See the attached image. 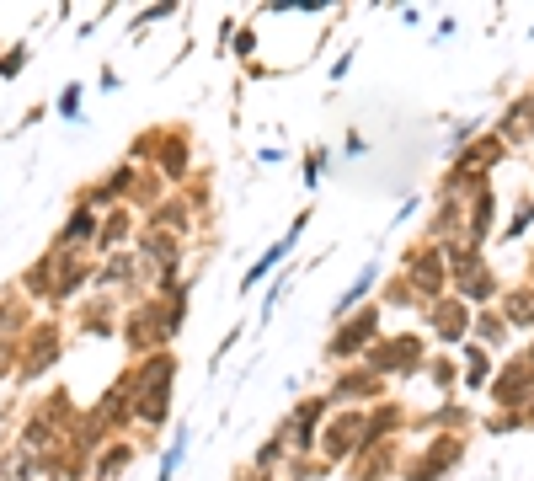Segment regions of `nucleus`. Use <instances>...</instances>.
I'll list each match as a JSON object with an SVG mask.
<instances>
[{
	"mask_svg": "<svg viewBox=\"0 0 534 481\" xmlns=\"http://www.w3.org/2000/svg\"><path fill=\"white\" fill-rule=\"evenodd\" d=\"M129 385H134V423L166 428V417H171V385H177V353H171V348L145 353V359L129 369Z\"/></svg>",
	"mask_w": 534,
	"mask_h": 481,
	"instance_id": "nucleus-1",
	"label": "nucleus"
},
{
	"mask_svg": "<svg viewBox=\"0 0 534 481\" xmlns=\"http://www.w3.org/2000/svg\"><path fill=\"white\" fill-rule=\"evenodd\" d=\"M364 412L369 407H337V412H326V423H321V439H316V460L332 471V465H348L358 449L369 444V423H364Z\"/></svg>",
	"mask_w": 534,
	"mask_h": 481,
	"instance_id": "nucleus-2",
	"label": "nucleus"
},
{
	"mask_svg": "<svg viewBox=\"0 0 534 481\" xmlns=\"http://www.w3.org/2000/svg\"><path fill=\"white\" fill-rule=\"evenodd\" d=\"M380 321H385V310L380 305H364V310H353L348 321H337L332 337H326V359L332 364H364V353L380 343Z\"/></svg>",
	"mask_w": 534,
	"mask_h": 481,
	"instance_id": "nucleus-3",
	"label": "nucleus"
},
{
	"mask_svg": "<svg viewBox=\"0 0 534 481\" xmlns=\"http://www.w3.org/2000/svg\"><path fill=\"white\" fill-rule=\"evenodd\" d=\"M428 364V337L422 332H401V337H380L369 353H364V369L380 380H406Z\"/></svg>",
	"mask_w": 534,
	"mask_h": 481,
	"instance_id": "nucleus-4",
	"label": "nucleus"
},
{
	"mask_svg": "<svg viewBox=\"0 0 534 481\" xmlns=\"http://www.w3.org/2000/svg\"><path fill=\"white\" fill-rule=\"evenodd\" d=\"M401 278L412 284V294H417L422 305L444 300V294H449V262H444V246L417 241L412 252H401Z\"/></svg>",
	"mask_w": 534,
	"mask_h": 481,
	"instance_id": "nucleus-5",
	"label": "nucleus"
},
{
	"mask_svg": "<svg viewBox=\"0 0 534 481\" xmlns=\"http://www.w3.org/2000/svg\"><path fill=\"white\" fill-rule=\"evenodd\" d=\"M492 407L497 412H524L529 401H534V348L524 353H513L502 369H492Z\"/></svg>",
	"mask_w": 534,
	"mask_h": 481,
	"instance_id": "nucleus-6",
	"label": "nucleus"
},
{
	"mask_svg": "<svg viewBox=\"0 0 534 481\" xmlns=\"http://www.w3.org/2000/svg\"><path fill=\"white\" fill-rule=\"evenodd\" d=\"M326 412H332V401H326V396L294 401V412L278 423V433H284V444H289V460H310V455H316V439H321Z\"/></svg>",
	"mask_w": 534,
	"mask_h": 481,
	"instance_id": "nucleus-7",
	"label": "nucleus"
},
{
	"mask_svg": "<svg viewBox=\"0 0 534 481\" xmlns=\"http://www.w3.org/2000/svg\"><path fill=\"white\" fill-rule=\"evenodd\" d=\"M460 460H465V433H433V444L401 465V481H444Z\"/></svg>",
	"mask_w": 534,
	"mask_h": 481,
	"instance_id": "nucleus-8",
	"label": "nucleus"
},
{
	"mask_svg": "<svg viewBox=\"0 0 534 481\" xmlns=\"http://www.w3.org/2000/svg\"><path fill=\"white\" fill-rule=\"evenodd\" d=\"M422 310H428V327H433V337H438V353L470 343V316H476V310H470L465 300L444 294V300H433V305H422Z\"/></svg>",
	"mask_w": 534,
	"mask_h": 481,
	"instance_id": "nucleus-9",
	"label": "nucleus"
},
{
	"mask_svg": "<svg viewBox=\"0 0 534 481\" xmlns=\"http://www.w3.org/2000/svg\"><path fill=\"white\" fill-rule=\"evenodd\" d=\"M380 396H385V380L369 375L364 364H348V369L337 375V385L326 391V401H332V407H374Z\"/></svg>",
	"mask_w": 534,
	"mask_h": 481,
	"instance_id": "nucleus-10",
	"label": "nucleus"
},
{
	"mask_svg": "<svg viewBox=\"0 0 534 481\" xmlns=\"http://www.w3.org/2000/svg\"><path fill=\"white\" fill-rule=\"evenodd\" d=\"M492 220H497V193H492V182L486 188H476L465 198V225H460V241L470 246V252H481L486 236H492Z\"/></svg>",
	"mask_w": 534,
	"mask_h": 481,
	"instance_id": "nucleus-11",
	"label": "nucleus"
},
{
	"mask_svg": "<svg viewBox=\"0 0 534 481\" xmlns=\"http://www.w3.org/2000/svg\"><path fill=\"white\" fill-rule=\"evenodd\" d=\"M502 139V150H513V145H534V102H529V91H518V97L502 107V118H497V129Z\"/></svg>",
	"mask_w": 534,
	"mask_h": 481,
	"instance_id": "nucleus-12",
	"label": "nucleus"
},
{
	"mask_svg": "<svg viewBox=\"0 0 534 481\" xmlns=\"http://www.w3.org/2000/svg\"><path fill=\"white\" fill-rule=\"evenodd\" d=\"M396 460H401V444L396 439L364 444L353 455V481H385V476H396Z\"/></svg>",
	"mask_w": 534,
	"mask_h": 481,
	"instance_id": "nucleus-13",
	"label": "nucleus"
},
{
	"mask_svg": "<svg viewBox=\"0 0 534 481\" xmlns=\"http://www.w3.org/2000/svg\"><path fill=\"white\" fill-rule=\"evenodd\" d=\"M497 316L508 321V332H529L534 337V284H529V278L497 294Z\"/></svg>",
	"mask_w": 534,
	"mask_h": 481,
	"instance_id": "nucleus-14",
	"label": "nucleus"
},
{
	"mask_svg": "<svg viewBox=\"0 0 534 481\" xmlns=\"http://www.w3.org/2000/svg\"><path fill=\"white\" fill-rule=\"evenodd\" d=\"M97 230H102V214L86 209V204H75V214L65 220V230L54 236V252H59V257H75L86 241H97Z\"/></svg>",
	"mask_w": 534,
	"mask_h": 481,
	"instance_id": "nucleus-15",
	"label": "nucleus"
},
{
	"mask_svg": "<svg viewBox=\"0 0 534 481\" xmlns=\"http://www.w3.org/2000/svg\"><path fill=\"white\" fill-rule=\"evenodd\" d=\"M86 284H91V262H81V257H59V252H54V289H49V305H70Z\"/></svg>",
	"mask_w": 534,
	"mask_h": 481,
	"instance_id": "nucleus-16",
	"label": "nucleus"
},
{
	"mask_svg": "<svg viewBox=\"0 0 534 481\" xmlns=\"http://www.w3.org/2000/svg\"><path fill=\"white\" fill-rule=\"evenodd\" d=\"M150 172L166 177V182H182V172H187V134L182 129H161V145H155Z\"/></svg>",
	"mask_w": 534,
	"mask_h": 481,
	"instance_id": "nucleus-17",
	"label": "nucleus"
},
{
	"mask_svg": "<svg viewBox=\"0 0 534 481\" xmlns=\"http://www.w3.org/2000/svg\"><path fill=\"white\" fill-rule=\"evenodd\" d=\"M139 284V257L134 252H107L102 268H91V289H134Z\"/></svg>",
	"mask_w": 534,
	"mask_h": 481,
	"instance_id": "nucleus-18",
	"label": "nucleus"
},
{
	"mask_svg": "<svg viewBox=\"0 0 534 481\" xmlns=\"http://www.w3.org/2000/svg\"><path fill=\"white\" fill-rule=\"evenodd\" d=\"M374 284H380V262H364V273H358L353 284H348V289L337 294V305H332V327H337V321H348L353 310H364V305H369Z\"/></svg>",
	"mask_w": 534,
	"mask_h": 481,
	"instance_id": "nucleus-19",
	"label": "nucleus"
},
{
	"mask_svg": "<svg viewBox=\"0 0 534 481\" xmlns=\"http://www.w3.org/2000/svg\"><path fill=\"white\" fill-rule=\"evenodd\" d=\"M27 348H33V353H27V359H17V380H22V385H27V380H38L43 369H54V364H59V332H54V327H43Z\"/></svg>",
	"mask_w": 534,
	"mask_h": 481,
	"instance_id": "nucleus-20",
	"label": "nucleus"
},
{
	"mask_svg": "<svg viewBox=\"0 0 534 481\" xmlns=\"http://www.w3.org/2000/svg\"><path fill=\"white\" fill-rule=\"evenodd\" d=\"M470 343L486 348V353H502V348L513 343V332H508V321L497 316V305H486V310H476V316H470Z\"/></svg>",
	"mask_w": 534,
	"mask_h": 481,
	"instance_id": "nucleus-21",
	"label": "nucleus"
},
{
	"mask_svg": "<svg viewBox=\"0 0 534 481\" xmlns=\"http://www.w3.org/2000/svg\"><path fill=\"white\" fill-rule=\"evenodd\" d=\"M134 209L129 204H118V209H107L102 214V230H97V246H102V252H123V241H129L134 236Z\"/></svg>",
	"mask_w": 534,
	"mask_h": 481,
	"instance_id": "nucleus-22",
	"label": "nucleus"
},
{
	"mask_svg": "<svg viewBox=\"0 0 534 481\" xmlns=\"http://www.w3.org/2000/svg\"><path fill=\"white\" fill-rule=\"evenodd\" d=\"M134 455H139L134 439H113V444H107L97 460H91V476H97V481H118V476L134 465Z\"/></svg>",
	"mask_w": 534,
	"mask_h": 481,
	"instance_id": "nucleus-23",
	"label": "nucleus"
},
{
	"mask_svg": "<svg viewBox=\"0 0 534 481\" xmlns=\"http://www.w3.org/2000/svg\"><path fill=\"white\" fill-rule=\"evenodd\" d=\"M289 252H294V246H289L284 236H278V241H273V246H267V252H262L257 262H251V268H246V273H241V294H251V289H257V284H262V278H273V273H278V268H284V262H289Z\"/></svg>",
	"mask_w": 534,
	"mask_h": 481,
	"instance_id": "nucleus-24",
	"label": "nucleus"
},
{
	"mask_svg": "<svg viewBox=\"0 0 534 481\" xmlns=\"http://www.w3.org/2000/svg\"><path fill=\"white\" fill-rule=\"evenodd\" d=\"M460 353H465V375H460V385H465V391H486V380H492V353L476 348V343H460Z\"/></svg>",
	"mask_w": 534,
	"mask_h": 481,
	"instance_id": "nucleus-25",
	"label": "nucleus"
},
{
	"mask_svg": "<svg viewBox=\"0 0 534 481\" xmlns=\"http://www.w3.org/2000/svg\"><path fill=\"white\" fill-rule=\"evenodd\" d=\"M534 230V198H529V188L518 193V204H513V220L497 230V246H513V241H524Z\"/></svg>",
	"mask_w": 534,
	"mask_h": 481,
	"instance_id": "nucleus-26",
	"label": "nucleus"
},
{
	"mask_svg": "<svg viewBox=\"0 0 534 481\" xmlns=\"http://www.w3.org/2000/svg\"><path fill=\"white\" fill-rule=\"evenodd\" d=\"M81 332H91V337H113V332H118V310H113V300H91V305L81 310Z\"/></svg>",
	"mask_w": 534,
	"mask_h": 481,
	"instance_id": "nucleus-27",
	"label": "nucleus"
},
{
	"mask_svg": "<svg viewBox=\"0 0 534 481\" xmlns=\"http://www.w3.org/2000/svg\"><path fill=\"white\" fill-rule=\"evenodd\" d=\"M422 369H428V380L438 385V391H454V385H460V364H454L449 353H428V364H422Z\"/></svg>",
	"mask_w": 534,
	"mask_h": 481,
	"instance_id": "nucleus-28",
	"label": "nucleus"
},
{
	"mask_svg": "<svg viewBox=\"0 0 534 481\" xmlns=\"http://www.w3.org/2000/svg\"><path fill=\"white\" fill-rule=\"evenodd\" d=\"M33 471H38V455H27L22 444L0 460V481H33Z\"/></svg>",
	"mask_w": 534,
	"mask_h": 481,
	"instance_id": "nucleus-29",
	"label": "nucleus"
},
{
	"mask_svg": "<svg viewBox=\"0 0 534 481\" xmlns=\"http://www.w3.org/2000/svg\"><path fill=\"white\" fill-rule=\"evenodd\" d=\"M289 460V444H284V433H273V439H267L257 455H251V471H267L273 476V465H284Z\"/></svg>",
	"mask_w": 534,
	"mask_h": 481,
	"instance_id": "nucleus-30",
	"label": "nucleus"
},
{
	"mask_svg": "<svg viewBox=\"0 0 534 481\" xmlns=\"http://www.w3.org/2000/svg\"><path fill=\"white\" fill-rule=\"evenodd\" d=\"M187 444H193V428H182L177 439H171V449L161 455V471H155V481H177V465H182V455H187Z\"/></svg>",
	"mask_w": 534,
	"mask_h": 481,
	"instance_id": "nucleus-31",
	"label": "nucleus"
},
{
	"mask_svg": "<svg viewBox=\"0 0 534 481\" xmlns=\"http://www.w3.org/2000/svg\"><path fill=\"white\" fill-rule=\"evenodd\" d=\"M22 289H27V294H38V300H49V289H54V252H49V257H38V268L22 278Z\"/></svg>",
	"mask_w": 534,
	"mask_h": 481,
	"instance_id": "nucleus-32",
	"label": "nucleus"
},
{
	"mask_svg": "<svg viewBox=\"0 0 534 481\" xmlns=\"http://www.w3.org/2000/svg\"><path fill=\"white\" fill-rule=\"evenodd\" d=\"M412 300H417V294H412V284H406V278L396 273V278H390V284H385V300H374V305H380V310H406Z\"/></svg>",
	"mask_w": 534,
	"mask_h": 481,
	"instance_id": "nucleus-33",
	"label": "nucleus"
},
{
	"mask_svg": "<svg viewBox=\"0 0 534 481\" xmlns=\"http://www.w3.org/2000/svg\"><path fill=\"white\" fill-rule=\"evenodd\" d=\"M166 17H177V0H161V6H145V11H139V17L129 22V33L139 38V33H145V27H155V22H166Z\"/></svg>",
	"mask_w": 534,
	"mask_h": 481,
	"instance_id": "nucleus-34",
	"label": "nucleus"
},
{
	"mask_svg": "<svg viewBox=\"0 0 534 481\" xmlns=\"http://www.w3.org/2000/svg\"><path fill=\"white\" fill-rule=\"evenodd\" d=\"M300 182H305V193H316L321 188V172H326V150H305V166H300Z\"/></svg>",
	"mask_w": 534,
	"mask_h": 481,
	"instance_id": "nucleus-35",
	"label": "nucleus"
},
{
	"mask_svg": "<svg viewBox=\"0 0 534 481\" xmlns=\"http://www.w3.org/2000/svg\"><path fill=\"white\" fill-rule=\"evenodd\" d=\"M230 43H235V59H251V54H257V22H241Z\"/></svg>",
	"mask_w": 534,
	"mask_h": 481,
	"instance_id": "nucleus-36",
	"label": "nucleus"
},
{
	"mask_svg": "<svg viewBox=\"0 0 534 481\" xmlns=\"http://www.w3.org/2000/svg\"><path fill=\"white\" fill-rule=\"evenodd\" d=\"M22 70H27V49L17 43V49H11V54H0V81H17Z\"/></svg>",
	"mask_w": 534,
	"mask_h": 481,
	"instance_id": "nucleus-37",
	"label": "nucleus"
},
{
	"mask_svg": "<svg viewBox=\"0 0 534 481\" xmlns=\"http://www.w3.org/2000/svg\"><path fill=\"white\" fill-rule=\"evenodd\" d=\"M81 91H86V86H75V81L59 91V102H54V107H59V118H81Z\"/></svg>",
	"mask_w": 534,
	"mask_h": 481,
	"instance_id": "nucleus-38",
	"label": "nucleus"
},
{
	"mask_svg": "<svg viewBox=\"0 0 534 481\" xmlns=\"http://www.w3.org/2000/svg\"><path fill=\"white\" fill-rule=\"evenodd\" d=\"M284 294H289V278H278V284L267 289V300H262V316H257V321H273V310L284 305Z\"/></svg>",
	"mask_w": 534,
	"mask_h": 481,
	"instance_id": "nucleus-39",
	"label": "nucleus"
},
{
	"mask_svg": "<svg viewBox=\"0 0 534 481\" xmlns=\"http://www.w3.org/2000/svg\"><path fill=\"white\" fill-rule=\"evenodd\" d=\"M513 428H524V417H518V412H497V417H486V433H513Z\"/></svg>",
	"mask_w": 534,
	"mask_h": 481,
	"instance_id": "nucleus-40",
	"label": "nucleus"
},
{
	"mask_svg": "<svg viewBox=\"0 0 534 481\" xmlns=\"http://www.w3.org/2000/svg\"><path fill=\"white\" fill-rule=\"evenodd\" d=\"M230 348H241V327H230V332H225V343H219V348H214V359H209V369H219V364H225V359H230Z\"/></svg>",
	"mask_w": 534,
	"mask_h": 481,
	"instance_id": "nucleus-41",
	"label": "nucleus"
},
{
	"mask_svg": "<svg viewBox=\"0 0 534 481\" xmlns=\"http://www.w3.org/2000/svg\"><path fill=\"white\" fill-rule=\"evenodd\" d=\"M348 70H353V49H342L337 65H332V81H348Z\"/></svg>",
	"mask_w": 534,
	"mask_h": 481,
	"instance_id": "nucleus-42",
	"label": "nucleus"
},
{
	"mask_svg": "<svg viewBox=\"0 0 534 481\" xmlns=\"http://www.w3.org/2000/svg\"><path fill=\"white\" fill-rule=\"evenodd\" d=\"M97 86H102V91H118V86H123V75H118L113 65H102V75H97Z\"/></svg>",
	"mask_w": 534,
	"mask_h": 481,
	"instance_id": "nucleus-43",
	"label": "nucleus"
},
{
	"mask_svg": "<svg viewBox=\"0 0 534 481\" xmlns=\"http://www.w3.org/2000/svg\"><path fill=\"white\" fill-rule=\"evenodd\" d=\"M241 481H278V476H267V471H246Z\"/></svg>",
	"mask_w": 534,
	"mask_h": 481,
	"instance_id": "nucleus-44",
	"label": "nucleus"
},
{
	"mask_svg": "<svg viewBox=\"0 0 534 481\" xmlns=\"http://www.w3.org/2000/svg\"><path fill=\"white\" fill-rule=\"evenodd\" d=\"M518 417H524V428H534V401H529V407H524V412H518Z\"/></svg>",
	"mask_w": 534,
	"mask_h": 481,
	"instance_id": "nucleus-45",
	"label": "nucleus"
},
{
	"mask_svg": "<svg viewBox=\"0 0 534 481\" xmlns=\"http://www.w3.org/2000/svg\"><path fill=\"white\" fill-rule=\"evenodd\" d=\"M529 102H534V86H529Z\"/></svg>",
	"mask_w": 534,
	"mask_h": 481,
	"instance_id": "nucleus-46",
	"label": "nucleus"
},
{
	"mask_svg": "<svg viewBox=\"0 0 534 481\" xmlns=\"http://www.w3.org/2000/svg\"><path fill=\"white\" fill-rule=\"evenodd\" d=\"M529 284H534V268H529Z\"/></svg>",
	"mask_w": 534,
	"mask_h": 481,
	"instance_id": "nucleus-47",
	"label": "nucleus"
},
{
	"mask_svg": "<svg viewBox=\"0 0 534 481\" xmlns=\"http://www.w3.org/2000/svg\"><path fill=\"white\" fill-rule=\"evenodd\" d=\"M529 38H534V27H529Z\"/></svg>",
	"mask_w": 534,
	"mask_h": 481,
	"instance_id": "nucleus-48",
	"label": "nucleus"
},
{
	"mask_svg": "<svg viewBox=\"0 0 534 481\" xmlns=\"http://www.w3.org/2000/svg\"><path fill=\"white\" fill-rule=\"evenodd\" d=\"M529 198H534V188H529Z\"/></svg>",
	"mask_w": 534,
	"mask_h": 481,
	"instance_id": "nucleus-49",
	"label": "nucleus"
}]
</instances>
